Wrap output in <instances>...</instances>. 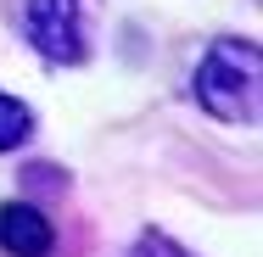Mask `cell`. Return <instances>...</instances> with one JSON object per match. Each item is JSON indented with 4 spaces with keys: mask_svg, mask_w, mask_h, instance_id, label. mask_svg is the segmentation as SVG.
Wrapping results in <instances>:
<instances>
[{
    "mask_svg": "<svg viewBox=\"0 0 263 257\" xmlns=\"http://www.w3.org/2000/svg\"><path fill=\"white\" fill-rule=\"evenodd\" d=\"M196 106L218 123H258L263 112V51L252 39H218L196 67Z\"/></svg>",
    "mask_w": 263,
    "mask_h": 257,
    "instance_id": "1",
    "label": "cell"
},
{
    "mask_svg": "<svg viewBox=\"0 0 263 257\" xmlns=\"http://www.w3.org/2000/svg\"><path fill=\"white\" fill-rule=\"evenodd\" d=\"M23 28H28V45L56 62V67H73L84 62V17H79V0H28L23 6Z\"/></svg>",
    "mask_w": 263,
    "mask_h": 257,
    "instance_id": "2",
    "label": "cell"
},
{
    "mask_svg": "<svg viewBox=\"0 0 263 257\" xmlns=\"http://www.w3.org/2000/svg\"><path fill=\"white\" fill-rule=\"evenodd\" d=\"M51 246H56V229L40 207H28V202L0 207V252L6 257H45Z\"/></svg>",
    "mask_w": 263,
    "mask_h": 257,
    "instance_id": "3",
    "label": "cell"
},
{
    "mask_svg": "<svg viewBox=\"0 0 263 257\" xmlns=\"http://www.w3.org/2000/svg\"><path fill=\"white\" fill-rule=\"evenodd\" d=\"M28 134H34V112L17 95H0V151H17Z\"/></svg>",
    "mask_w": 263,
    "mask_h": 257,
    "instance_id": "4",
    "label": "cell"
},
{
    "mask_svg": "<svg viewBox=\"0 0 263 257\" xmlns=\"http://www.w3.org/2000/svg\"><path fill=\"white\" fill-rule=\"evenodd\" d=\"M129 257H185V252H179V246H174L168 235H157V229H146V235H140V241L129 246Z\"/></svg>",
    "mask_w": 263,
    "mask_h": 257,
    "instance_id": "5",
    "label": "cell"
}]
</instances>
